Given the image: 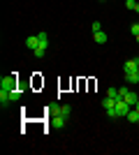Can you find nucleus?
<instances>
[{
	"mask_svg": "<svg viewBox=\"0 0 139 155\" xmlns=\"http://www.w3.org/2000/svg\"><path fill=\"white\" fill-rule=\"evenodd\" d=\"M19 79H16V72L14 74H7V77L0 79V104L2 107H7V104L12 102V97H9V93L14 91V88H19Z\"/></svg>",
	"mask_w": 139,
	"mask_h": 155,
	"instance_id": "obj_1",
	"label": "nucleus"
},
{
	"mask_svg": "<svg viewBox=\"0 0 139 155\" xmlns=\"http://www.w3.org/2000/svg\"><path fill=\"white\" fill-rule=\"evenodd\" d=\"M49 114H51V116H65V118H70L72 107H70V104H53V107H49Z\"/></svg>",
	"mask_w": 139,
	"mask_h": 155,
	"instance_id": "obj_2",
	"label": "nucleus"
},
{
	"mask_svg": "<svg viewBox=\"0 0 139 155\" xmlns=\"http://www.w3.org/2000/svg\"><path fill=\"white\" fill-rule=\"evenodd\" d=\"M118 91H121V97H123L130 107H134V104L139 102V95H137V93H132L130 88H125V86H123V88H118Z\"/></svg>",
	"mask_w": 139,
	"mask_h": 155,
	"instance_id": "obj_3",
	"label": "nucleus"
},
{
	"mask_svg": "<svg viewBox=\"0 0 139 155\" xmlns=\"http://www.w3.org/2000/svg\"><path fill=\"white\" fill-rule=\"evenodd\" d=\"M114 109H116L118 118H125L127 114H130V109H132V107H130V104H127L125 100H123V97H118V100H116V107H114Z\"/></svg>",
	"mask_w": 139,
	"mask_h": 155,
	"instance_id": "obj_4",
	"label": "nucleus"
},
{
	"mask_svg": "<svg viewBox=\"0 0 139 155\" xmlns=\"http://www.w3.org/2000/svg\"><path fill=\"white\" fill-rule=\"evenodd\" d=\"M137 67H139V60L137 58H130V60H125V65H123V72H125V74H134Z\"/></svg>",
	"mask_w": 139,
	"mask_h": 155,
	"instance_id": "obj_5",
	"label": "nucleus"
},
{
	"mask_svg": "<svg viewBox=\"0 0 139 155\" xmlns=\"http://www.w3.org/2000/svg\"><path fill=\"white\" fill-rule=\"evenodd\" d=\"M37 44H40V35H30V37L26 39V46L30 49V51H35V49H37Z\"/></svg>",
	"mask_w": 139,
	"mask_h": 155,
	"instance_id": "obj_6",
	"label": "nucleus"
},
{
	"mask_svg": "<svg viewBox=\"0 0 139 155\" xmlns=\"http://www.w3.org/2000/svg\"><path fill=\"white\" fill-rule=\"evenodd\" d=\"M65 116H51V127H65Z\"/></svg>",
	"mask_w": 139,
	"mask_h": 155,
	"instance_id": "obj_7",
	"label": "nucleus"
},
{
	"mask_svg": "<svg viewBox=\"0 0 139 155\" xmlns=\"http://www.w3.org/2000/svg\"><path fill=\"white\" fill-rule=\"evenodd\" d=\"M37 35H40V44H37V49H49V35H46V32H37Z\"/></svg>",
	"mask_w": 139,
	"mask_h": 155,
	"instance_id": "obj_8",
	"label": "nucleus"
},
{
	"mask_svg": "<svg viewBox=\"0 0 139 155\" xmlns=\"http://www.w3.org/2000/svg\"><path fill=\"white\" fill-rule=\"evenodd\" d=\"M93 39H95V42H98V44H107V32L104 30H100V32H93Z\"/></svg>",
	"mask_w": 139,
	"mask_h": 155,
	"instance_id": "obj_9",
	"label": "nucleus"
},
{
	"mask_svg": "<svg viewBox=\"0 0 139 155\" xmlns=\"http://www.w3.org/2000/svg\"><path fill=\"white\" fill-rule=\"evenodd\" d=\"M114 107H116V100H114V97H109V95H104V100H102V109H114Z\"/></svg>",
	"mask_w": 139,
	"mask_h": 155,
	"instance_id": "obj_10",
	"label": "nucleus"
},
{
	"mask_svg": "<svg viewBox=\"0 0 139 155\" xmlns=\"http://www.w3.org/2000/svg\"><path fill=\"white\" fill-rule=\"evenodd\" d=\"M127 120H130V123H139V111L137 109H134V107H132V109H130V114H127Z\"/></svg>",
	"mask_w": 139,
	"mask_h": 155,
	"instance_id": "obj_11",
	"label": "nucleus"
},
{
	"mask_svg": "<svg viewBox=\"0 0 139 155\" xmlns=\"http://www.w3.org/2000/svg\"><path fill=\"white\" fill-rule=\"evenodd\" d=\"M125 81H127V84H139V72H134V74H125Z\"/></svg>",
	"mask_w": 139,
	"mask_h": 155,
	"instance_id": "obj_12",
	"label": "nucleus"
},
{
	"mask_svg": "<svg viewBox=\"0 0 139 155\" xmlns=\"http://www.w3.org/2000/svg\"><path fill=\"white\" fill-rule=\"evenodd\" d=\"M9 97H12V100H19L21 97V88H14V91L9 93Z\"/></svg>",
	"mask_w": 139,
	"mask_h": 155,
	"instance_id": "obj_13",
	"label": "nucleus"
},
{
	"mask_svg": "<svg viewBox=\"0 0 139 155\" xmlns=\"http://www.w3.org/2000/svg\"><path fill=\"white\" fill-rule=\"evenodd\" d=\"M130 32H132L134 37H137V35H139V21H137V23H132V26H130Z\"/></svg>",
	"mask_w": 139,
	"mask_h": 155,
	"instance_id": "obj_14",
	"label": "nucleus"
},
{
	"mask_svg": "<svg viewBox=\"0 0 139 155\" xmlns=\"http://www.w3.org/2000/svg\"><path fill=\"white\" fill-rule=\"evenodd\" d=\"M44 49H35V51H33V56H35V58H42V56H44Z\"/></svg>",
	"mask_w": 139,
	"mask_h": 155,
	"instance_id": "obj_15",
	"label": "nucleus"
},
{
	"mask_svg": "<svg viewBox=\"0 0 139 155\" xmlns=\"http://www.w3.org/2000/svg\"><path fill=\"white\" fill-rule=\"evenodd\" d=\"M125 7H127V9H134V7H137V2H134V0H125Z\"/></svg>",
	"mask_w": 139,
	"mask_h": 155,
	"instance_id": "obj_16",
	"label": "nucleus"
},
{
	"mask_svg": "<svg viewBox=\"0 0 139 155\" xmlns=\"http://www.w3.org/2000/svg\"><path fill=\"white\" fill-rule=\"evenodd\" d=\"M102 30V23H100V21H95V23H93V32H100Z\"/></svg>",
	"mask_w": 139,
	"mask_h": 155,
	"instance_id": "obj_17",
	"label": "nucleus"
},
{
	"mask_svg": "<svg viewBox=\"0 0 139 155\" xmlns=\"http://www.w3.org/2000/svg\"><path fill=\"white\" fill-rule=\"evenodd\" d=\"M107 116L109 118H118V114H116V109H107Z\"/></svg>",
	"mask_w": 139,
	"mask_h": 155,
	"instance_id": "obj_18",
	"label": "nucleus"
},
{
	"mask_svg": "<svg viewBox=\"0 0 139 155\" xmlns=\"http://www.w3.org/2000/svg\"><path fill=\"white\" fill-rule=\"evenodd\" d=\"M134 12H137V14H139V2H137V7H134Z\"/></svg>",
	"mask_w": 139,
	"mask_h": 155,
	"instance_id": "obj_19",
	"label": "nucleus"
},
{
	"mask_svg": "<svg viewBox=\"0 0 139 155\" xmlns=\"http://www.w3.org/2000/svg\"><path fill=\"white\" fill-rule=\"evenodd\" d=\"M134 109H137V111H139V102H137V104H134Z\"/></svg>",
	"mask_w": 139,
	"mask_h": 155,
	"instance_id": "obj_20",
	"label": "nucleus"
},
{
	"mask_svg": "<svg viewBox=\"0 0 139 155\" xmlns=\"http://www.w3.org/2000/svg\"><path fill=\"white\" fill-rule=\"evenodd\" d=\"M134 39H137V44H139V35H137V37H134Z\"/></svg>",
	"mask_w": 139,
	"mask_h": 155,
	"instance_id": "obj_21",
	"label": "nucleus"
},
{
	"mask_svg": "<svg viewBox=\"0 0 139 155\" xmlns=\"http://www.w3.org/2000/svg\"><path fill=\"white\" fill-rule=\"evenodd\" d=\"M137 60H139V58H137ZM137 72H139V67H137Z\"/></svg>",
	"mask_w": 139,
	"mask_h": 155,
	"instance_id": "obj_22",
	"label": "nucleus"
}]
</instances>
